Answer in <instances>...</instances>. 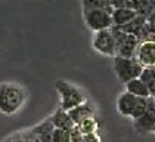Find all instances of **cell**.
I'll return each mask as SVG.
<instances>
[{"instance_id": "obj_5", "label": "cell", "mask_w": 155, "mask_h": 142, "mask_svg": "<svg viewBox=\"0 0 155 142\" xmlns=\"http://www.w3.org/2000/svg\"><path fill=\"white\" fill-rule=\"evenodd\" d=\"M111 33L115 40V47H117V56L121 58H136V50L140 43V40L134 36H130L124 33L120 27H112Z\"/></svg>"}, {"instance_id": "obj_18", "label": "cell", "mask_w": 155, "mask_h": 142, "mask_svg": "<svg viewBox=\"0 0 155 142\" xmlns=\"http://www.w3.org/2000/svg\"><path fill=\"white\" fill-rule=\"evenodd\" d=\"M52 142H71V135L68 130L55 129L52 135Z\"/></svg>"}, {"instance_id": "obj_12", "label": "cell", "mask_w": 155, "mask_h": 142, "mask_svg": "<svg viewBox=\"0 0 155 142\" xmlns=\"http://www.w3.org/2000/svg\"><path fill=\"white\" fill-rule=\"evenodd\" d=\"M55 126L52 124L50 117L46 118L45 121H41L40 124H37L36 127L31 129V133L36 136L40 142H52V135H53Z\"/></svg>"}, {"instance_id": "obj_1", "label": "cell", "mask_w": 155, "mask_h": 142, "mask_svg": "<svg viewBox=\"0 0 155 142\" xmlns=\"http://www.w3.org/2000/svg\"><path fill=\"white\" fill-rule=\"evenodd\" d=\"M27 99V92L18 83H0V113L5 116L16 114Z\"/></svg>"}, {"instance_id": "obj_6", "label": "cell", "mask_w": 155, "mask_h": 142, "mask_svg": "<svg viewBox=\"0 0 155 142\" xmlns=\"http://www.w3.org/2000/svg\"><path fill=\"white\" fill-rule=\"evenodd\" d=\"M83 16L86 25L93 31H102V30H111L112 28V18L111 13L104 9H83Z\"/></svg>"}, {"instance_id": "obj_10", "label": "cell", "mask_w": 155, "mask_h": 142, "mask_svg": "<svg viewBox=\"0 0 155 142\" xmlns=\"http://www.w3.org/2000/svg\"><path fill=\"white\" fill-rule=\"evenodd\" d=\"M68 114H70V117H71L72 123L75 124V126H78L83 120L89 117H96V111L93 105L92 104H89V102H84L81 105L75 106V108H72L68 111Z\"/></svg>"}, {"instance_id": "obj_3", "label": "cell", "mask_w": 155, "mask_h": 142, "mask_svg": "<svg viewBox=\"0 0 155 142\" xmlns=\"http://www.w3.org/2000/svg\"><path fill=\"white\" fill-rule=\"evenodd\" d=\"M55 87H56V90H58V93L61 96V106L64 111H70L72 108H75V106L81 105L84 102H87V98H86V95L84 92L80 89V87H77V86H74L71 83L65 82V80H56L55 83Z\"/></svg>"}, {"instance_id": "obj_15", "label": "cell", "mask_w": 155, "mask_h": 142, "mask_svg": "<svg viewBox=\"0 0 155 142\" xmlns=\"http://www.w3.org/2000/svg\"><path fill=\"white\" fill-rule=\"evenodd\" d=\"M124 86H126V92L134 95V96H137V98H143V99H149V98H151L148 87L145 86V83H143L140 79H133V80H130L129 83H126Z\"/></svg>"}, {"instance_id": "obj_22", "label": "cell", "mask_w": 155, "mask_h": 142, "mask_svg": "<svg viewBox=\"0 0 155 142\" xmlns=\"http://www.w3.org/2000/svg\"><path fill=\"white\" fill-rule=\"evenodd\" d=\"M154 133H155V129H154Z\"/></svg>"}, {"instance_id": "obj_11", "label": "cell", "mask_w": 155, "mask_h": 142, "mask_svg": "<svg viewBox=\"0 0 155 142\" xmlns=\"http://www.w3.org/2000/svg\"><path fill=\"white\" fill-rule=\"evenodd\" d=\"M50 121H52V124L55 126V129H62V130H68V132H71L74 129V123H72L71 117H70V114L67 113V111H64L62 108H58L52 116H50Z\"/></svg>"}, {"instance_id": "obj_4", "label": "cell", "mask_w": 155, "mask_h": 142, "mask_svg": "<svg viewBox=\"0 0 155 142\" xmlns=\"http://www.w3.org/2000/svg\"><path fill=\"white\" fill-rule=\"evenodd\" d=\"M114 71L121 83H129L133 79H139L143 71L142 64L136 58H114Z\"/></svg>"}, {"instance_id": "obj_7", "label": "cell", "mask_w": 155, "mask_h": 142, "mask_svg": "<svg viewBox=\"0 0 155 142\" xmlns=\"http://www.w3.org/2000/svg\"><path fill=\"white\" fill-rule=\"evenodd\" d=\"M92 45H93V49L96 52L104 55V56H111V58L117 56L115 40H114V36L111 33V30H102V31L95 33Z\"/></svg>"}, {"instance_id": "obj_13", "label": "cell", "mask_w": 155, "mask_h": 142, "mask_svg": "<svg viewBox=\"0 0 155 142\" xmlns=\"http://www.w3.org/2000/svg\"><path fill=\"white\" fill-rule=\"evenodd\" d=\"M137 16V13L131 9L127 8H118V9H114L111 18H112V27H123V25H127V24L133 21L134 18Z\"/></svg>"}, {"instance_id": "obj_14", "label": "cell", "mask_w": 155, "mask_h": 142, "mask_svg": "<svg viewBox=\"0 0 155 142\" xmlns=\"http://www.w3.org/2000/svg\"><path fill=\"white\" fill-rule=\"evenodd\" d=\"M145 25H146V18L145 16H140V15H137L133 21L127 24V25H123V27H120L124 33H127V34L130 36H134V37H137L140 42H142V34H143V28H145Z\"/></svg>"}, {"instance_id": "obj_21", "label": "cell", "mask_w": 155, "mask_h": 142, "mask_svg": "<svg viewBox=\"0 0 155 142\" xmlns=\"http://www.w3.org/2000/svg\"><path fill=\"white\" fill-rule=\"evenodd\" d=\"M154 104H155V98H154Z\"/></svg>"}, {"instance_id": "obj_9", "label": "cell", "mask_w": 155, "mask_h": 142, "mask_svg": "<svg viewBox=\"0 0 155 142\" xmlns=\"http://www.w3.org/2000/svg\"><path fill=\"white\" fill-rule=\"evenodd\" d=\"M136 59L143 68H155V42L142 40L136 50Z\"/></svg>"}, {"instance_id": "obj_17", "label": "cell", "mask_w": 155, "mask_h": 142, "mask_svg": "<svg viewBox=\"0 0 155 142\" xmlns=\"http://www.w3.org/2000/svg\"><path fill=\"white\" fill-rule=\"evenodd\" d=\"M77 127L80 129V132H81L83 135L97 133V130H99V121H97L96 117H89V118H86V120H83Z\"/></svg>"}, {"instance_id": "obj_2", "label": "cell", "mask_w": 155, "mask_h": 142, "mask_svg": "<svg viewBox=\"0 0 155 142\" xmlns=\"http://www.w3.org/2000/svg\"><path fill=\"white\" fill-rule=\"evenodd\" d=\"M148 102H149V99L137 98V96L124 90L117 98V110L123 117H129L131 120H136V118L143 116V113L148 108Z\"/></svg>"}, {"instance_id": "obj_19", "label": "cell", "mask_w": 155, "mask_h": 142, "mask_svg": "<svg viewBox=\"0 0 155 142\" xmlns=\"http://www.w3.org/2000/svg\"><path fill=\"white\" fill-rule=\"evenodd\" d=\"M70 135H71V142H83L84 135L80 132V129L77 126H74V129L70 132Z\"/></svg>"}, {"instance_id": "obj_16", "label": "cell", "mask_w": 155, "mask_h": 142, "mask_svg": "<svg viewBox=\"0 0 155 142\" xmlns=\"http://www.w3.org/2000/svg\"><path fill=\"white\" fill-rule=\"evenodd\" d=\"M145 86L148 87L151 98H155V68H143L142 74L139 77Z\"/></svg>"}, {"instance_id": "obj_20", "label": "cell", "mask_w": 155, "mask_h": 142, "mask_svg": "<svg viewBox=\"0 0 155 142\" xmlns=\"http://www.w3.org/2000/svg\"><path fill=\"white\" fill-rule=\"evenodd\" d=\"M83 142H101L99 133H90V135H84Z\"/></svg>"}, {"instance_id": "obj_8", "label": "cell", "mask_w": 155, "mask_h": 142, "mask_svg": "<svg viewBox=\"0 0 155 142\" xmlns=\"http://www.w3.org/2000/svg\"><path fill=\"white\" fill-rule=\"evenodd\" d=\"M133 127L139 135H146V133H154L155 129V104L154 98H149L148 108L143 113L142 117L133 120Z\"/></svg>"}]
</instances>
